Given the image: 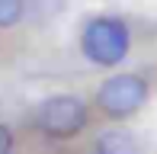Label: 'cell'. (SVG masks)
Segmentation results:
<instances>
[{"mask_svg":"<svg viewBox=\"0 0 157 154\" xmlns=\"http://www.w3.org/2000/svg\"><path fill=\"white\" fill-rule=\"evenodd\" d=\"M128 26L116 16H96L83 26L80 52L99 67H116L128 55Z\"/></svg>","mask_w":157,"mask_h":154,"instance_id":"1","label":"cell"},{"mask_svg":"<svg viewBox=\"0 0 157 154\" xmlns=\"http://www.w3.org/2000/svg\"><path fill=\"white\" fill-rule=\"evenodd\" d=\"M87 103L74 93H55L39 103L35 109V125L52 138H74L87 129Z\"/></svg>","mask_w":157,"mask_h":154,"instance_id":"2","label":"cell"},{"mask_svg":"<svg viewBox=\"0 0 157 154\" xmlns=\"http://www.w3.org/2000/svg\"><path fill=\"white\" fill-rule=\"evenodd\" d=\"M147 103V83L138 74H116L96 90V106L109 119H128Z\"/></svg>","mask_w":157,"mask_h":154,"instance_id":"3","label":"cell"},{"mask_svg":"<svg viewBox=\"0 0 157 154\" xmlns=\"http://www.w3.org/2000/svg\"><path fill=\"white\" fill-rule=\"evenodd\" d=\"M96 154H144L128 132H103L96 138Z\"/></svg>","mask_w":157,"mask_h":154,"instance_id":"4","label":"cell"},{"mask_svg":"<svg viewBox=\"0 0 157 154\" xmlns=\"http://www.w3.org/2000/svg\"><path fill=\"white\" fill-rule=\"evenodd\" d=\"M67 0H26V16H32L35 23H45V19L58 16L64 10Z\"/></svg>","mask_w":157,"mask_h":154,"instance_id":"5","label":"cell"},{"mask_svg":"<svg viewBox=\"0 0 157 154\" xmlns=\"http://www.w3.org/2000/svg\"><path fill=\"white\" fill-rule=\"evenodd\" d=\"M26 16V0H0V29H10Z\"/></svg>","mask_w":157,"mask_h":154,"instance_id":"6","label":"cell"},{"mask_svg":"<svg viewBox=\"0 0 157 154\" xmlns=\"http://www.w3.org/2000/svg\"><path fill=\"white\" fill-rule=\"evenodd\" d=\"M10 151H13V135H10V129L0 122V154H10Z\"/></svg>","mask_w":157,"mask_h":154,"instance_id":"7","label":"cell"}]
</instances>
